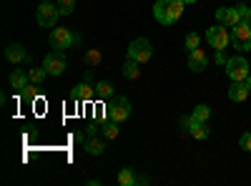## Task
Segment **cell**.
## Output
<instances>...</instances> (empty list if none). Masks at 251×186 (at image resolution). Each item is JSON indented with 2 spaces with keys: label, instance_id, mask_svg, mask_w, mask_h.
<instances>
[{
  "label": "cell",
  "instance_id": "6da1fadb",
  "mask_svg": "<svg viewBox=\"0 0 251 186\" xmlns=\"http://www.w3.org/2000/svg\"><path fill=\"white\" fill-rule=\"evenodd\" d=\"M183 8H186V0H158L153 5V18L161 26H174L183 15Z\"/></svg>",
  "mask_w": 251,
  "mask_h": 186
},
{
  "label": "cell",
  "instance_id": "7a4b0ae2",
  "mask_svg": "<svg viewBox=\"0 0 251 186\" xmlns=\"http://www.w3.org/2000/svg\"><path fill=\"white\" fill-rule=\"evenodd\" d=\"M131 116V103H128V98H123V96H113L108 103H106V118L108 121H116V123H121V121H126Z\"/></svg>",
  "mask_w": 251,
  "mask_h": 186
},
{
  "label": "cell",
  "instance_id": "3957f363",
  "mask_svg": "<svg viewBox=\"0 0 251 186\" xmlns=\"http://www.w3.org/2000/svg\"><path fill=\"white\" fill-rule=\"evenodd\" d=\"M249 73H251L249 71V60L244 55H234V58L226 60V76L231 80H246Z\"/></svg>",
  "mask_w": 251,
  "mask_h": 186
},
{
  "label": "cell",
  "instance_id": "277c9868",
  "mask_svg": "<svg viewBox=\"0 0 251 186\" xmlns=\"http://www.w3.org/2000/svg\"><path fill=\"white\" fill-rule=\"evenodd\" d=\"M151 55H153V48H151V43L146 38H136L133 43L128 46V58L138 60V63H149Z\"/></svg>",
  "mask_w": 251,
  "mask_h": 186
},
{
  "label": "cell",
  "instance_id": "5b68a950",
  "mask_svg": "<svg viewBox=\"0 0 251 186\" xmlns=\"http://www.w3.org/2000/svg\"><path fill=\"white\" fill-rule=\"evenodd\" d=\"M66 66H68V60L63 55V51H53L43 58V68L48 71V76H63L66 73Z\"/></svg>",
  "mask_w": 251,
  "mask_h": 186
},
{
  "label": "cell",
  "instance_id": "8992f818",
  "mask_svg": "<svg viewBox=\"0 0 251 186\" xmlns=\"http://www.w3.org/2000/svg\"><path fill=\"white\" fill-rule=\"evenodd\" d=\"M58 15H60L58 5H53V3H40V8H38V13H35V20H38V26H43V28H53L55 20H58Z\"/></svg>",
  "mask_w": 251,
  "mask_h": 186
},
{
  "label": "cell",
  "instance_id": "52a82bcc",
  "mask_svg": "<svg viewBox=\"0 0 251 186\" xmlns=\"http://www.w3.org/2000/svg\"><path fill=\"white\" fill-rule=\"evenodd\" d=\"M206 40H208V46L216 48V51H224L228 46V33H226V26H214V28H208L206 30Z\"/></svg>",
  "mask_w": 251,
  "mask_h": 186
},
{
  "label": "cell",
  "instance_id": "ba28073f",
  "mask_svg": "<svg viewBox=\"0 0 251 186\" xmlns=\"http://www.w3.org/2000/svg\"><path fill=\"white\" fill-rule=\"evenodd\" d=\"M48 40H50V46H53L55 51H66V48H71V46L75 43V35H73L68 28H55Z\"/></svg>",
  "mask_w": 251,
  "mask_h": 186
},
{
  "label": "cell",
  "instance_id": "9c48e42d",
  "mask_svg": "<svg viewBox=\"0 0 251 186\" xmlns=\"http://www.w3.org/2000/svg\"><path fill=\"white\" fill-rule=\"evenodd\" d=\"M216 20L226 28H234L236 23H241V15H239V8H219L216 10Z\"/></svg>",
  "mask_w": 251,
  "mask_h": 186
},
{
  "label": "cell",
  "instance_id": "30bf717a",
  "mask_svg": "<svg viewBox=\"0 0 251 186\" xmlns=\"http://www.w3.org/2000/svg\"><path fill=\"white\" fill-rule=\"evenodd\" d=\"M206 66H208V55L203 53V48L188 51V68H191L194 73H201V71H206Z\"/></svg>",
  "mask_w": 251,
  "mask_h": 186
},
{
  "label": "cell",
  "instance_id": "8fae6325",
  "mask_svg": "<svg viewBox=\"0 0 251 186\" xmlns=\"http://www.w3.org/2000/svg\"><path fill=\"white\" fill-rule=\"evenodd\" d=\"M96 86H88V83H80V86H75L73 91H71V101H83V103H91L93 98H96V91H93Z\"/></svg>",
  "mask_w": 251,
  "mask_h": 186
},
{
  "label": "cell",
  "instance_id": "7c38bea8",
  "mask_svg": "<svg viewBox=\"0 0 251 186\" xmlns=\"http://www.w3.org/2000/svg\"><path fill=\"white\" fill-rule=\"evenodd\" d=\"M249 93H251V88L246 86V80H231V88H228V98L231 101L241 103L249 98Z\"/></svg>",
  "mask_w": 251,
  "mask_h": 186
},
{
  "label": "cell",
  "instance_id": "4fadbf2b",
  "mask_svg": "<svg viewBox=\"0 0 251 186\" xmlns=\"http://www.w3.org/2000/svg\"><path fill=\"white\" fill-rule=\"evenodd\" d=\"M5 58L10 60V63H28V60H30L28 51L23 46H18V43H13V46L5 48Z\"/></svg>",
  "mask_w": 251,
  "mask_h": 186
},
{
  "label": "cell",
  "instance_id": "5bb4252c",
  "mask_svg": "<svg viewBox=\"0 0 251 186\" xmlns=\"http://www.w3.org/2000/svg\"><path fill=\"white\" fill-rule=\"evenodd\" d=\"M231 40H234V46H239V43H246V40H251V26H249V20H241V23H236V26H234Z\"/></svg>",
  "mask_w": 251,
  "mask_h": 186
},
{
  "label": "cell",
  "instance_id": "9a60e30c",
  "mask_svg": "<svg viewBox=\"0 0 251 186\" xmlns=\"http://www.w3.org/2000/svg\"><path fill=\"white\" fill-rule=\"evenodd\" d=\"M28 80H30V76H25L23 71H13L10 73V86L15 88V91H25V86H28Z\"/></svg>",
  "mask_w": 251,
  "mask_h": 186
},
{
  "label": "cell",
  "instance_id": "2e32d148",
  "mask_svg": "<svg viewBox=\"0 0 251 186\" xmlns=\"http://www.w3.org/2000/svg\"><path fill=\"white\" fill-rule=\"evenodd\" d=\"M188 133H191L196 141H203V138H208V133H211V131H208V126H206V123H201V121H194V123H191V129H188Z\"/></svg>",
  "mask_w": 251,
  "mask_h": 186
},
{
  "label": "cell",
  "instance_id": "e0dca14e",
  "mask_svg": "<svg viewBox=\"0 0 251 186\" xmlns=\"http://www.w3.org/2000/svg\"><path fill=\"white\" fill-rule=\"evenodd\" d=\"M118 184H121V186H136V184H138V176L133 174V169L126 166V169H121V174H118Z\"/></svg>",
  "mask_w": 251,
  "mask_h": 186
},
{
  "label": "cell",
  "instance_id": "ac0fdd59",
  "mask_svg": "<svg viewBox=\"0 0 251 186\" xmlns=\"http://www.w3.org/2000/svg\"><path fill=\"white\" fill-rule=\"evenodd\" d=\"M138 66H141L138 60L128 58V60H126V63H123V68H121V71H123V76H126V78H131V80H133V78H138V76H141Z\"/></svg>",
  "mask_w": 251,
  "mask_h": 186
},
{
  "label": "cell",
  "instance_id": "d6986e66",
  "mask_svg": "<svg viewBox=\"0 0 251 186\" xmlns=\"http://www.w3.org/2000/svg\"><path fill=\"white\" fill-rule=\"evenodd\" d=\"M96 96L103 98V101H111L113 98V86L108 83V80H98L96 83Z\"/></svg>",
  "mask_w": 251,
  "mask_h": 186
},
{
  "label": "cell",
  "instance_id": "ffe728a7",
  "mask_svg": "<svg viewBox=\"0 0 251 186\" xmlns=\"http://www.w3.org/2000/svg\"><path fill=\"white\" fill-rule=\"evenodd\" d=\"M191 116H194V121H201V123H206V121H208V116H211V108H208L206 103H199V106L194 108V113H191Z\"/></svg>",
  "mask_w": 251,
  "mask_h": 186
},
{
  "label": "cell",
  "instance_id": "44dd1931",
  "mask_svg": "<svg viewBox=\"0 0 251 186\" xmlns=\"http://www.w3.org/2000/svg\"><path fill=\"white\" fill-rule=\"evenodd\" d=\"M183 46H186V51H196V48H201V35H199V33H186Z\"/></svg>",
  "mask_w": 251,
  "mask_h": 186
},
{
  "label": "cell",
  "instance_id": "7402d4cb",
  "mask_svg": "<svg viewBox=\"0 0 251 186\" xmlns=\"http://www.w3.org/2000/svg\"><path fill=\"white\" fill-rule=\"evenodd\" d=\"M86 151L93 154V156H100L103 151H106V146H103V141H98V138H88L86 141Z\"/></svg>",
  "mask_w": 251,
  "mask_h": 186
},
{
  "label": "cell",
  "instance_id": "603a6c76",
  "mask_svg": "<svg viewBox=\"0 0 251 186\" xmlns=\"http://www.w3.org/2000/svg\"><path fill=\"white\" fill-rule=\"evenodd\" d=\"M30 80H33V83L35 86H40V83H43V80H46V76H48V71L43 68V66H40V68H30Z\"/></svg>",
  "mask_w": 251,
  "mask_h": 186
},
{
  "label": "cell",
  "instance_id": "cb8c5ba5",
  "mask_svg": "<svg viewBox=\"0 0 251 186\" xmlns=\"http://www.w3.org/2000/svg\"><path fill=\"white\" fill-rule=\"evenodd\" d=\"M73 8H75V0H58V10H60V15H71Z\"/></svg>",
  "mask_w": 251,
  "mask_h": 186
},
{
  "label": "cell",
  "instance_id": "d4e9b609",
  "mask_svg": "<svg viewBox=\"0 0 251 186\" xmlns=\"http://www.w3.org/2000/svg\"><path fill=\"white\" fill-rule=\"evenodd\" d=\"M103 136H106V138H116L118 136V123L116 121H108L106 126H103Z\"/></svg>",
  "mask_w": 251,
  "mask_h": 186
},
{
  "label": "cell",
  "instance_id": "484cf974",
  "mask_svg": "<svg viewBox=\"0 0 251 186\" xmlns=\"http://www.w3.org/2000/svg\"><path fill=\"white\" fill-rule=\"evenodd\" d=\"M239 143H241V149H244V151H251V131H246V133H241V138H239Z\"/></svg>",
  "mask_w": 251,
  "mask_h": 186
},
{
  "label": "cell",
  "instance_id": "4316f807",
  "mask_svg": "<svg viewBox=\"0 0 251 186\" xmlns=\"http://www.w3.org/2000/svg\"><path fill=\"white\" fill-rule=\"evenodd\" d=\"M239 15H241V20H251V8H246V5H239Z\"/></svg>",
  "mask_w": 251,
  "mask_h": 186
},
{
  "label": "cell",
  "instance_id": "83f0119b",
  "mask_svg": "<svg viewBox=\"0 0 251 186\" xmlns=\"http://www.w3.org/2000/svg\"><path fill=\"white\" fill-rule=\"evenodd\" d=\"M33 98H35V88L25 86V101H33Z\"/></svg>",
  "mask_w": 251,
  "mask_h": 186
},
{
  "label": "cell",
  "instance_id": "f1b7e54d",
  "mask_svg": "<svg viewBox=\"0 0 251 186\" xmlns=\"http://www.w3.org/2000/svg\"><path fill=\"white\" fill-rule=\"evenodd\" d=\"M98 60H100V55L91 51V53H88V63H98Z\"/></svg>",
  "mask_w": 251,
  "mask_h": 186
},
{
  "label": "cell",
  "instance_id": "f546056e",
  "mask_svg": "<svg viewBox=\"0 0 251 186\" xmlns=\"http://www.w3.org/2000/svg\"><path fill=\"white\" fill-rule=\"evenodd\" d=\"M236 48H239V51H251V40H246V43H239Z\"/></svg>",
  "mask_w": 251,
  "mask_h": 186
},
{
  "label": "cell",
  "instance_id": "4dcf8cb0",
  "mask_svg": "<svg viewBox=\"0 0 251 186\" xmlns=\"http://www.w3.org/2000/svg\"><path fill=\"white\" fill-rule=\"evenodd\" d=\"M246 86H249V88H251V73H249V76H246Z\"/></svg>",
  "mask_w": 251,
  "mask_h": 186
},
{
  "label": "cell",
  "instance_id": "1f68e13d",
  "mask_svg": "<svg viewBox=\"0 0 251 186\" xmlns=\"http://www.w3.org/2000/svg\"><path fill=\"white\" fill-rule=\"evenodd\" d=\"M186 3H196V0H186Z\"/></svg>",
  "mask_w": 251,
  "mask_h": 186
},
{
  "label": "cell",
  "instance_id": "d6a6232c",
  "mask_svg": "<svg viewBox=\"0 0 251 186\" xmlns=\"http://www.w3.org/2000/svg\"><path fill=\"white\" fill-rule=\"evenodd\" d=\"M40 3H48V0H40Z\"/></svg>",
  "mask_w": 251,
  "mask_h": 186
},
{
  "label": "cell",
  "instance_id": "836d02e7",
  "mask_svg": "<svg viewBox=\"0 0 251 186\" xmlns=\"http://www.w3.org/2000/svg\"><path fill=\"white\" fill-rule=\"evenodd\" d=\"M249 26H251V20H249Z\"/></svg>",
  "mask_w": 251,
  "mask_h": 186
}]
</instances>
